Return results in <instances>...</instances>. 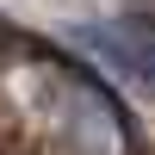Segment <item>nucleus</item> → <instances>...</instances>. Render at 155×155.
I'll return each instance as SVG.
<instances>
[{
    "label": "nucleus",
    "instance_id": "1",
    "mask_svg": "<svg viewBox=\"0 0 155 155\" xmlns=\"http://www.w3.org/2000/svg\"><path fill=\"white\" fill-rule=\"evenodd\" d=\"M74 44L130 93L155 99V19H99V25H74Z\"/></svg>",
    "mask_w": 155,
    "mask_h": 155
}]
</instances>
